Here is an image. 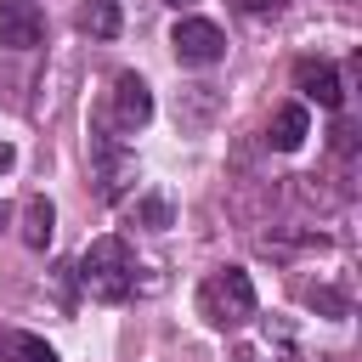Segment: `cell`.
Here are the masks:
<instances>
[{
	"instance_id": "1",
	"label": "cell",
	"mask_w": 362,
	"mask_h": 362,
	"mask_svg": "<svg viewBox=\"0 0 362 362\" xmlns=\"http://www.w3.org/2000/svg\"><path fill=\"white\" fill-rule=\"evenodd\" d=\"M79 288L90 294V300H102V305H119V300H130V288H136V255H130V243L124 238H90L85 243V255H79Z\"/></svg>"
},
{
	"instance_id": "2",
	"label": "cell",
	"mask_w": 362,
	"mask_h": 362,
	"mask_svg": "<svg viewBox=\"0 0 362 362\" xmlns=\"http://www.w3.org/2000/svg\"><path fill=\"white\" fill-rule=\"evenodd\" d=\"M255 311H260V300H255V283H249L243 266H221V272H209V277L198 283V317H204L209 328L232 334V328H243Z\"/></svg>"
},
{
	"instance_id": "3",
	"label": "cell",
	"mask_w": 362,
	"mask_h": 362,
	"mask_svg": "<svg viewBox=\"0 0 362 362\" xmlns=\"http://www.w3.org/2000/svg\"><path fill=\"white\" fill-rule=\"evenodd\" d=\"M90 181H96V198L102 204H119L124 187L136 181V158H130L124 136H113L107 124L90 130Z\"/></svg>"
},
{
	"instance_id": "4",
	"label": "cell",
	"mask_w": 362,
	"mask_h": 362,
	"mask_svg": "<svg viewBox=\"0 0 362 362\" xmlns=\"http://www.w3.org/2000/svg\"><path fill=\"white\" fill-rule=\"evenodd\" d=\"M153 119V90L141 74H119L113 90H107V107L96 113V124H107L113 136H136L141 124Z\"/></svg>"
},
{
	"instance_id": "5",
	"label": "cell",
	"mask_w": 362,
	"mask_h": 362,
	"mask_svg": "<svg viewBox=\"0 0 362 362\" xmlns=\"http://www.w3.org/2000/svg\"><path fill=\"white\" fill-rule=\"evenodd\" d=\"M170 51H175L181 68H215V62L226 57V34H221L209 17H181V23L170 28Z\"/></svg>"
},
{
	"instance_id": "6",
	"label": "cell",
	"mask_w": 362,
	"mask_h": 362,
	"mask_svg": "<svg viewBox=\"0 0 362 362\" xmlns=\"http://www.w3.org/2000/svg\"><path fill=\"white\" fill-rule=\"evenodd\" d=\"M45 40V11L34 0H0V51H34Z\"/></svg>"
},
{
	"instance_id": "7",
	"label": "cell",
	"mask_w": 362,
	"mask_h": 362,
	"mask_svg": "<svg viewBox=\"0 0 362 362\" xmlns=\"http://www.w3.org/2000/svg\"><path fill=\"white\" fill-rule=\"evenodd\" d=\"M294 90L317 107H339L345 102V85H339V68L328 57H300L294 62Z\"/></svg>"
},
{
	"instance_id": "8",
	"label": "cell",
	"mask_w": 362,
	"mask_h": 362,
	"mask_svg": "<svg viewBox=\"0 0 362 362\" xmlns=\"http://www.w3.org/2000/svg\"><path fill=\"white\" fill-rule=\"evenodd\" d=\"M221 119V90L215 85H187V90H175V124L181 130H209Z\"/></svg>"
},
{
	"instance_id": "9",
	"label": "cell",
	"mask_w": 362,
	"mask_h": 362,
	"mask_svg": "<svg viewBox=\"0 0 362 362\" xmlns=\"http://www.w3.org/2000/svg\"><path fill=\"white\" fill-rule=\"evenodd\" d=\"M305 136H311V113H305V102L277 107V113H272V124H266V147H272V153H294Z\"/></svg>"
},
{
	"instance_id": "10",
	"label": "cell",
	"mask_w": 362,
	"mask_h": 362,
	"mask_svg": "<svg viewBox=\"0 0 362 362\" xmlns=\"http://www.w3.org/2000/svg\"><path fill=\"white\" fill-rule=\"evenodd\" d=\"M74 28H79L85 40H119V28H124V11H119V0H79V11H74Z\"/></svg>"
},
{
	"instance_id": "11",
	"label": "cell",
	"mask_w": 362,
	"mask_h": 362,
	"mask_svg": "<svg viewBox=\"0 0 362 362\" xmlns=\"http://www.w3.org/2000/svg\"><path fill=\"white\" fill-rule=\"evenodd\" d=\"M17 232H23V243H28V249H45V243H51V232H57V209H51V198H45V192H34V198L23 204Z\"/></svg>"
},
{
	"instance_id": "12",
	"label": "cell",
	"mask_w": 362,
	"mask_h": 362,
	"mask_svg": "<svg viewBox=\"0 0 362 362\" xmlns=\"http://www.w3.org/2000/svg\"><path fill=\"white\" fill-rule=\"evenodd\" d=\"M300 300H305L311 311H322V317H351V294H345V288H328V283H305V288H300Z\"/></svg>"
},
{
	"instance_id": "13",
	"label": "cell",
	"mask_w": 362,
	"mask_h": 362,
	"mask_svg": "<svg viewBox=\"0 0 362 362\" xmlns=\"http://www.w3.org/2000/svg\"><path fill=\"white\" fill-rule=\"evenodd\" d=\"M130 226H141V232H164V226H170V198H158V192L136 198V204H130Z\"/></svg>"
},
{
	"instance_id": "14",
	"label": "cell",
	"mask_w": 362,
	"mask_h": 362,
	"mask_svg": "<svg viewBox=\"0 0 362 362\" xmlns=\"http://www.w3.org/2000/svg\"><path fill=\"white\" fill-rule=\"evenodd\" d=\"M6 362H62L40 334H6Z\"/></svg>"
},
{
	"instance_id": "15",
	"label": "cell",
	"mask_w": 362,
	"mask_h": 362,
	"mask_svg": "<svg viewBox=\"0 0 362 362\" xmlns=\"http://www.w3.org/2000/svg\"><path fill=\"white\" fill-rule=\"evenodd\" d=\"M334 153H339V158H351V153H356V124H351V119H339V124H334Z\"/></svg>"
},
{
	"instance_id": "16",
	"label": "cell",
	"mask_w": 362,
	"mask_h": 362,
	"mask_svg": "<svg viewBox=\"0 0 362 362\" xmlns=\"http://www.w3.org/2000/svg\"><path fill=\"white\" fill-rule=\"evenodd\" d=\"M232 6H238L243 17H277V11L288 6V0H232Z\"/></svg>"
},
{
	"instance_id": "17",
	"label": "cell",
	"mask_w": 362,
	"mask_h": 362,
	"mask_svg": "<svg viewBox=\"0 0 362 362\" xmlns=\"http://www.w3.org/2000/svg\"><path fill=\"white\" fill-rule=\"evenodd\" d=\"M11 164H17V153H11V147H6V141H0V175H6V170H11Z\"/></svg>"
},
{
	"instance_id": "18",
	"label": "cell",
	"mask_w": 362,
	"mask_h": 362,
	"mask_svg": "<svg viewBox=\"0 0 362 362\" xmlns=\"http://www.w3.org/2000/svg\"><path fill=\"white\" fill-rule=\"evenodd\" d=\"M164 6H175V11H187V6H192V0H164Z\"/></svg>"
},
{
	"instance_id": "19",
	"label": "cell",
	"mask_w": 362,
	"mask_h": 362,
	"mask_svg": "<svg viewBox=\"0 0 362 362\" xmlns=\"http://www.w3.org/2000/svg\"><path fill=\"white\" fill-rule=\"evenodd\" d=\"M0 226H6V204H0Z\"/></svg>"
}]
</instances>
